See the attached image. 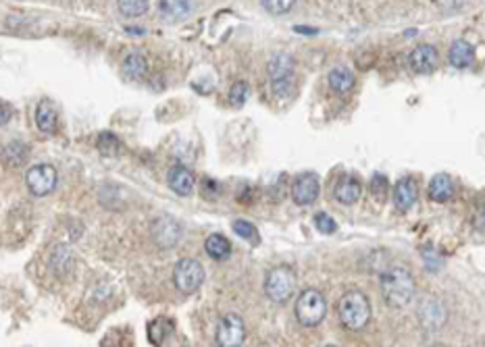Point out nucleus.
<instances>
[{"instance_id":"4","label":"nucleus","mask_w":485,"mask_h":347,"mask_svg":"<svg viewBox=\"0 0 485 347\" xmlns=\"http://www.w3.org/2000/svg\"><path fill=\"white\" fill-rule=\"evenodd\" d=\"M296 289V272L290 267H275L265 279V294L275 304H286Z\"/></svg>"},{"instance_id":"15","label":"nucleus","mask_w":485,"mask_h":347,"mask_svg":"<svg viewBox=\"0 0 485 347\" xmlns=\"http://www.w3.org/2000/svg\"><path fill=\"white\" fill-rule=\"evenodd\" d=\"M360 196H363V186H360V181H358L356 177L344 175V177L338 181V186H335V200H338L340 204L350 206V204L360 200Z\"/></svg>"},{"instance_id":"23","label":"nucleus","mask_w":485,"mask_h":347,"mask_svg":"<svg viewBox=\"0 0 485 347\" xmlns=\"http://www.w3.org/2000/svg\"><path fill=\"white\" fill-rule=\"evenodd\" d=\"M356 83V78L348 67H335L329 73V85L335 94H348Z\"/></svg>"},{"instance_id":"7","label":"nucleus","mask_w":485,"mask_h":347,"mask_svg":"<svg viewBox=\"0 0 485 347\" xmlns=\"http://www.w3.org/2000/svg\"><path fill=\"white\" fill-rule=\"evenodd\" d=\"M56 179H58L56 169L51 166V164H36V166H31V169L27 171L26 175L27 189H29L33 196H38V198L48 196L54 187H56Z\"/></svg>"},{"instance_id":"32","label":"nucleus","mask_w":485,"mask_h":347,"mask_svg":"<svg viewBox=\"0 0 485 347\" xmlns=\"http://www.w3.org/2000/svg\"><path fill=\"white\" fill-rule=\"evenodd\" d=\"M296 0H263V6L273 15H283L294 6Z\"/></svg>"},{"instance_id":"27","label":"nucleus","mask_w":485,"mask_h":347,"mask_svg":"<svg viewBox=\"0 0 485 347\" xmlns=\"http://www.w3.org/2000/svg\"><path fill=\"white\" fill-rule=\"evenodd\" d=\"M234 233H238L242 240L252 241V243H259V231L252 223L244 220V218H238L234 220Z\"/></svg>"},{"instance_id":"25","label":"nucleus","mask_w":485,"mask_h":347,"mask_svg":"<svg viewBox=\"0 0 485 347\" xmlns=\"http://www.w3.org/2000/svg\"><path fill=\"white\" fill-rule=\"evenodd\" d=\"M96 148L103 156H117L121 152V139L110 132H103L96 139Z\"/></svg>"},{"instance_id":"20","label":"nucleus","mask_w":485,"mask_h":347,"mask_svg":"<svg viewBox=\"0 0 485 347\" xmlns=\"http://www.w3.org/2000/svg\"><path fill=\"white\" fill-rule=\"evenodd\" d=\"M204 250H207V254H209L213 260H217V262L227 260V258L231 256V243H229V240H227L225 235H221V233L209 235L207 241H204Z\"/></svg>"},{"instance_id":"22","label":"nucleus","mask_w":485,"mask_h":347,"mask_svg":"<svg viewBox=\"0 0 485 347\" xmlns=\"http://www.w3.org/2000/svg\"><path fill=\"white\" fill-rule=\"evenodd\" d=\"M123 73H125L127 80L132 81L144 80L146 73H148V60H146L140 53L127 54L125 60H123Z\"/></svg>"},{"instance_id":"26","label":"nucleus","mask_w":485,"mask_h":347,"mask_svg":"<svg viewBox=\"0 0 485 347\" xmlns=\"http://www.w3.org/2000/svg\"><path fill=\"white\" fill-rule=\"evenodd\" d=\"M119 13L123 17H140L148 11V0H117Z\"/></svg>"},{"instance_id":"12","label":"nucleus","mask_w":485,"mask_h":347,"mask_svg":"<svg viewBox=\"0 0 485 347\" xmlns=\"http://www.w3.org/2000/svg\"><path fill=\"white\" fill-rule=\"evenodd\" d=\"M419 198V186L412 177L400 179L394 187V204L400 213H408Z\"/></svg>"},{"instance_id":"13","label":"nucleus","mask_w":485,"mask_h":347,"mask_svg":"<svg viewBox=\"0 0 485 347\" xmlns=\"http://www.w3.org/2000/svg\"><path fill=\"white\" fill-rule=\"evenodd\" d=\"M167 183L171 187V191H175L177 196H189L194 191L196 179H194L192 171L186 169L184 164H175V166L169 169Z\"/></svg>"},{"instance_id":"21","label":"nucleus","mask_w":485,"mask_h":347,"mask_svg":"<svg viewBox=\"0 0 485 347\" xmlns=\"http://www.w3.org/2000/svg\"><path fill=\"white\" fill-rule=\"evenodd\" d=\"M27 156H29V148L24 142H9L0 152V159L6 166H21L27 162Z\"/></svg>"},{"instance_id":"11","label":"nucleus","mask_w":485,"mask_h":347,"mask_svg":"<svg viewBox=\"0 0 485 347\" xmlns=\"http://www.w3.org/2000/svg\"><path fill=\"white\" fill-rule=\"evenodd\" d=\"M437 63H439V56H437V50L433 48L432 44H421L417 46L412 53L408 54V65L414 73H432L437 69Z\"/></svg>"},{"instance_id":"30","label":"nucleus","mask_w":485,"mask_h":347,"mask_svg":"<svg viewBox=\"0 0 485 347\" xmlns=\"http://www.w3.org/2000/svg\"><path fill=\"white\" fill-rule=\"evenodd\" d=\"M221 191H223V187H221L219 181H215V179H202V183H200V196L204 200L215 202L217 198L221 196Z\"/></svg>"},{"instance_id":"31","label":"nucleus","mask_w":485,"mask_h":347,"mask_svg":"<svg viewBox=\"0 0 485 347\" xmlns=\"http://www.w3.org/2000/svg\"><path fill=\"white\" fill-rule=\"evenodd\" d=\"M315 227H317L321 233H325V235H331V233L338 231V223H335L327 213L315 214Z\"/></svg>"},{"instance_id":"6","label":"nucleus","mask_w":485,"mask_h":347,"mask_svg":"<svg viewBox=\"0 0 485 347\" xmlns=\"http://www.w3.org/2000/svg\"><path fill=\"white\" fill-rule=\"evenodd\" d=\"M173 283L182 294H194L204 283V268L194 258H184L173 270Z\"/></svg>"},{"instance_id":"28","label":"nucleus","mask_w":485,"mask_h":347,"mask_svg":"<svg viewBox=\"0 0 485 347\" xmlns=\"http://www.w3.org/2000/svg\"><path fill=\"white\" fill-rule=\"evenodd\" d=\"M248 96H250V85L246 81H236L229 90V102L234 107H244Z\"/></svg>"},{"instance_id":"36","label":"nucleus","mask_w":485,"mask_h":347,"mask_svg":"<svg viewBox=\"0 0 485 347\" xmlns=\"http://www.w3.org/2000/svg\"><path fill=\"white\" fill-rule=\"evenodd\" d=\"M296 31H304L306 36H313V33H317V29H311V27H294Z\"/></svg>"},{"instance_id":"33","label":"nucleus","mask_w":485,"mask_h":347,"mask_svg":"<svg viewBox=\"0 0 485 347\" xmlns=\"http://www.w3.org/2000/svg\"><path fill=\"white\" fill-rule=\"evenodd\" d=\"M423 260H425V265H427L429 270H439L442 265H444L442 256H439L433 247H425V250H423Z\"/></svg>"},{"instance_id":"17","label":"nucleus","mask_w":485,"mask_h":347,"mask_svg":"<svg viewBox=\"0 0 485 347\" xmlns=\"http://www.w3.org/2000/svg\"><path fill=\"white\" fill-rule=\"evenodd\" d=\"M51 268L56 277H67L71 270H73V265H75V258H73V252L71 247L67 245H56L53 252H51Z\"/></svg>"},{"instance_id":"34","label":"nucleus","mask_w":485,"mask_h":347,"mask_svg":"<svg viewBox=\"0 0 485 347\" xmlns=\"http://www.w3.org/2000/svg\"><path fill=\"white\" fill-rule=\"evenodd\" d=\"M11 117H13V107L0 100V127L6 125L11 121Z\"/></svg>"},{"instance_id":"19","label":"nucleus","mask_w":485,"mask_h":347,"mask_svg":"<svg viewBox=\"0 0 485 347\" xmlns=\"http://www.w3.org/2000/svg\"><path fill=\"white\" fill-rule=\"evenodd\" d=\"M448 58H450V65L457 67V69H466L475 63V48L466 42V40H457L452 46H450V53H448Z\"/></svg>"},{"instance_id":"18","label":"nucleus","mask_w":485,"mask_h":347,"mask_svg":"<svg viewBox=\"0 0 485 347\" xmlns=\"http://www.w3.org/2000/svg\"><path fill=\"white\" fill-rule=\"evenodd\" d=\"M36 125L42 134H54L58 127V114L56 108L48 100H40L36 107Z\"/></svg>"},{"instance_id":"2","label":"nucleus","mask_w":485,"mask_h":347,"mask_svg":"<svg viewBox=\"0 0 485 347\" xmlns=\"http://www.w3.org/2000/svg\"><path fill=\"white\" fill-rule=\"evenodd\" d=\"M294 58L290 54L279 53L271 58L269 63V78L273 96L277 100H288L296 92V73H294Z\"/></svg>"},{"instance_id":"9","label":"nucleus","mask_w":485,"mask_h":347,"mask_svg":"<svg viewBox=\"0 0 485 347\" xmlns=\"http://www.w3.org/2000/svg\"><path fill=\"white\" fill-rule=\"evenodd\" d=\"M319 191H321V186H319V177L315 173H302L292 183V198L298 206L313 204L319 198Z\"/></svg>"},{"instance_id":"1","label":"nucleus","mask_w":485,"mask_h":347,"mask_svg":"<svg viewBox=\"0 0 485 347\" xmlns=\"http://www.w3.org/2000/svg\"><path fill=\"white\" fill-rule=\"evenodd\" d=\"M381 294L390 308H405L414 297V277L402 265L390 267L381 274Z\"/></svg>"},{"instance_id":"5","label":"nucleus","mask_w":485,"mask_h":347,"mask_svg":"<svg viewBox=\"0 0 485 347\" xmlns=\"http://www.w3.org/2000/svg\"><path fill=\"white\" fill-rule=\"evenodd\" d=\"M327 314V301L321 292L306 289L296 299V319L302 326H317Z\"/></svg>"},{"instance_id":"3","label":"nucleus","mask_w":485,"mask_h":347,"mask_svg":"<svg viewBox=\"0 0 485 347\" xmlns=\"http://www.w3.org/2000/svg\"><path fill=\"white\" fill-rule=\"evenodd\" d=\"M340 321L348 331H363L371 321V301L363 292H348L340 299Z\"/></svg>"},{"instance_id":"35","label":"nucleus","mask_w":485,"mask_h":347,"mask_svg":"<svg viewBox=\"0 0 485 347\" xmlns=\"http://www.w3.org/2000/svg\"><path fill=\"white\" fill-rule=\"evenodd\" d=\"M442 9L446 11H454V9H460L464 4V0H435Z\"/></svg>"},{"instance_id":"24","label":"nucleus","mask_w":485,"mask_h":347,"mask_svg":"<svg viewBox=\"0 0 485 347\" xmlns=\"http://www.w3.org/2000/svg\"><path fill=\"white\" fill-rule=\"evenodd\" d=\"M173 329H175V324H173L171 319H167V316L155 319V321L148 324V339H150V343L162 346L167 341V337L173 333Z\"/></svg>"},{"instance_id":"16","label":"nucleus","mask_w":485,"mask_h":347,"mask_svg":"<svg viewBox=\"0 0 485 347\" xmlns=\"http://www.w3.org/2000/svg\"><path fill=\"white\" fill-rule=\"evenodd\" d=\"M194 11V0H159V13L167 21H182Z\"/></svg>"},{"instance_id":"8","label":"nucleus","mask_w":485,"mask_h":347,"mask_svg":"<svg viewBox=\"0 0 485 347\" xmlns=\"http://www.w3.org/2000/svg\"><path fill=\"white\" fill-rule=\"evenodd\" d=\"M246 324L238 314H225L217 324V343L221 347L242 346Z\"/></svg>"},{"instance_id":"10","label":"nucleus","mask_w":485,"mask_h":347,"mask_svg":"<svg viewBox=\"0 0 485 347\" xmlns=\"http://www.w3.org/2000/svg\"><path fill=\"white\" fill-rule=\"evenodd\" d=\"M152 240L161 247H173L177 241L182 240V225L173 216H161L152 225Z\"/></svg>"},{"instance_id":"29","label":"nucleus","mask_w":485,"mask_h":347,"mask_svg":"<svg viewBox=\"0 0 485 347\" xmlns=\"http://www.w3.org/2000/svg\"><path fill=\"white\" fill-rule=\"evenodd\" d=\"M369 189L373 193L375 200H385L387 198V191H390V183H387V177L381 175V173H375L371 177V183H369Z\"/></svg>"},{"instance_id":"14","label":"nucleus","mask_w":485,"mask_h":347,"mask_svg":"<svg viewBox=\"0 0 485 347\" xmlns=\"http://www.w3.org/2000/svg\"><path fill=\"white\" fill-rule=\"evenodd\" d=\"M454 193H457V183L446 173L435 175L432 181H429V200L437 202V204L450 202L454 198Z\"/></svg>"}]
</instances>
